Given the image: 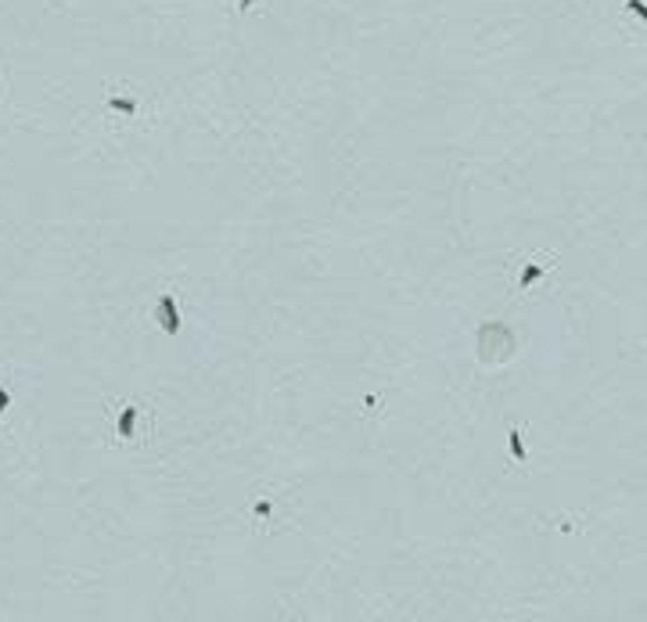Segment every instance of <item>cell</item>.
<instances>
[{"label":"cell","mask_w":647,"mask_h":622,"mask_svg":"<svg viewBox=\"0 0 647 622\" xmlns=\"http://www.w3.org/2000/svg\"><path fill=\"white\" fill-rule=\"evenodd\" d=\"M155 309H158V324H162L165 335H180V306H177V299L165 292Z\"/></svg>","instance_id":"cell-1"},{"label":"cell","mask_w":647,"mask_h":622,"mask_svg":"<svg viewBox=\"0 0 647 622\" xmlns=\"http://www.w3.org/2000/svg\"><path fill=\"white\" fill-rule=\"evenodd\" d=\"M270 511H274L270 500H256V518H270Z\"/></svg>","instance_id":"cell-8"},{"label":"cell","mask_w":647,"mask_h":622,"mask_svg":"<svg viewBox=\"0 0 647 622\" xmlns=\"http://www.w3.org/2000/svg\"><path fill=\"white\" fill-rule=\"evenodd\" d=\"M133 428H137V407H122V414H119V435H122V439H133Z\"/></svg>","instance_id":"cell-2"},{"label":"cell","mask_w":647,"mask_h":622,"mask_svg":"<svg viewBox=\"0 0 647 622\" xmlns=\"http://www.w3.org/2000/svg\"><path fill=\"white\" fill-rule=\"evenodd\" d=\"M539 274H543V266H539V263H529V266H525V270H521V277H518V284H521V288H532V284L539 281Z\"/></svg>","instance_id":"cell-4"},{"label":"cell","mask_w":647,"mask_h":622,"mask_svg":"<svg viewBox=\"0 0 647 622\" xmlns=\"http://www.w3.org/2000/svg\"><path fill=\"white\" fill-rule=\"evenodd\" d=\"M8 407H11V392L0 385V418H4V410H8Z\"/></svg>","instance_id":"cell-7"},{"label":"cell","mask_w":647,"mask_h":622,"mask_svg":"<svg viewBox=\"0 0 647 622\" xmlns=\"http://www.w3.org/2000/svg\"><path fill=\"white\" fill-rule=\"evenodd\" d=\"M625 8H630V11L640 18V22L647 26V4H644V0H625Z\"/></svg>","instance_id":"cell-6"},{"label":"cell","mask_w":647,"mask_h":622,"mask_svg":"<svg viewBox=\"0 0 647 622\" xmlns=\"http://www.w3.org/2000/svg\"><path fill=\"white\" fill-rule=\"evenodd\" d=\"M511 457L518 461V464H525V443H521V432H511Z\"/></svg>","instance_id":"cell-5"},{"label":"cell","mask_w":647,"mask_h":622,"mask_svg":"<svg viewBox=\"0 0 647 622\" xmlns=\"http://www.w3.org/2000/svg\"><path fill=\"white\" fill-rule=\"evenodd\" d=\"M108 108L112 112H122V115H133L137 112V101L133 97H108Z\"/></svg>","instance_id":"cell-3"}]
</instances>
